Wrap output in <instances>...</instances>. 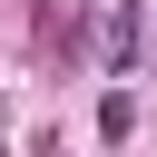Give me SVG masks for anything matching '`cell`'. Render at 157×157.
Here are the masks:
<instances>
[{"mask_svg":"<svg viewBox=\"0 0 157 157\" xmlns=\"http://www.w3.org/2000/svg\"><path fill=\"white\" fill-rule=\"evenodd\" d=\"M98 39H108V69H128V59H137V10H108Z\"/></svg>","mask_w":157,"mask_h":157,"instance_id":"obj_1","label":"cell"}]
</instances>
